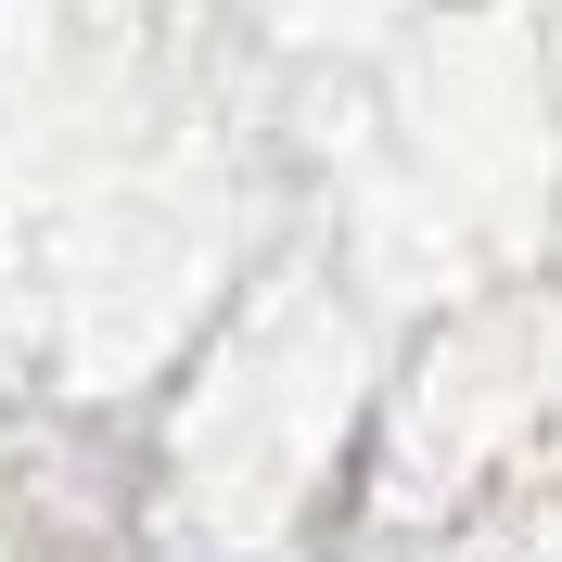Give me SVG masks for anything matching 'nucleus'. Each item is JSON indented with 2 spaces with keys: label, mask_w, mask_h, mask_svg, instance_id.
Here are the masks:
<instances>
[]
</instances>
